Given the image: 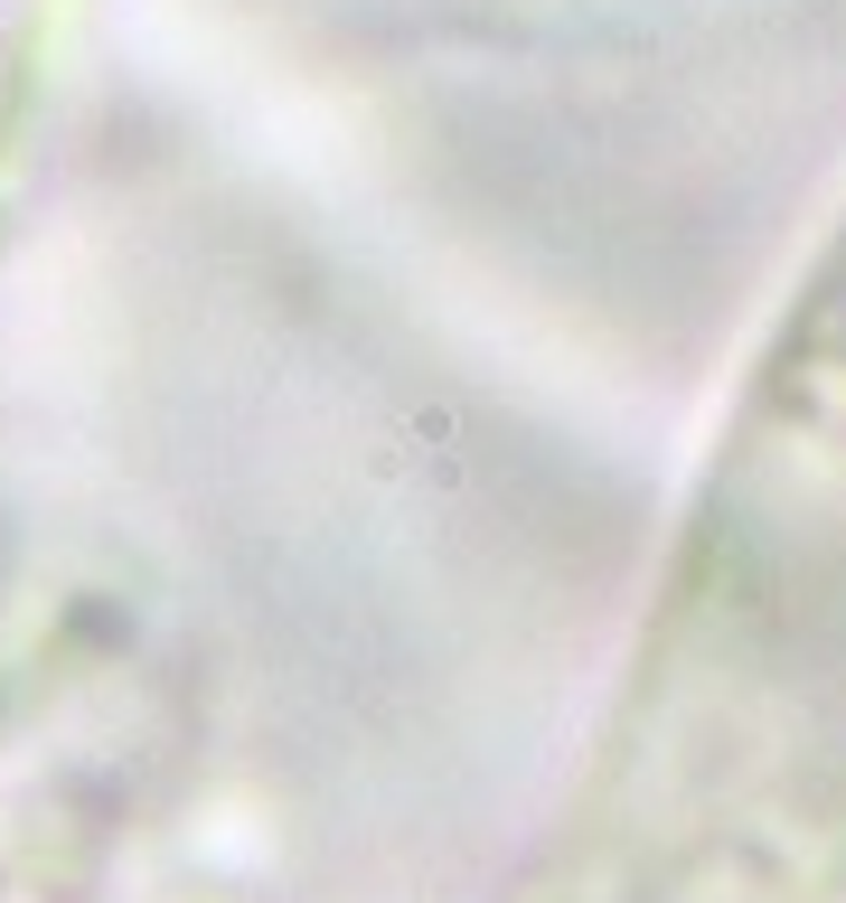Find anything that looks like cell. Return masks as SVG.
I'll use <instances>...</instances> for the list:
<instances>
[{"label": "cell", "instance_id": "1", "mask_svg": "<svg viewBox=\"0 0 846 903\" xmlns=\"http://www.w3.org/2000/svg\"><path fill=\"white\" fill-rule=\"evenodd\" d=\"M640 791L781 800L799 838L846 800V226L724 443L640 706Z\"/></svg>", "mask_w": 846, "mask_h": 903}]
</instances>
